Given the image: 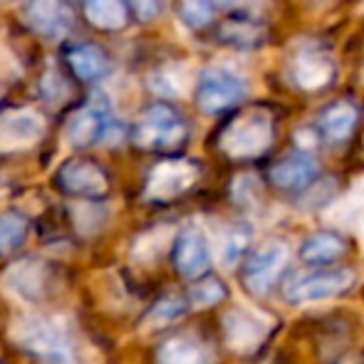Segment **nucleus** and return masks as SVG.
<instances>
[{"label": "nucleus", "instance_id": "nucleus-9", "mask_svg": "<svg viewBox=\"0 0 364 364\" xmlns=\"http://www.w3.org/2000/svg\"><path fill=\"white\" fill-rule=\"evenodd\" d=\"M45 119L33 109L0 112V154H13L30 149L40 141Z\"/></svg>", "mask_w": 364, "mask_h": 364}, {"label": "nucleus", "instance_id": "nucleus-3", "mask_svg": "<svg viewBox=\"0 0 364 364\" xmlns=\"http://www.w3.org/2000/svg\"><path fill=\"white\" fill-rule=\"evenodd\" d=\"M186 122L168 105H151L132 129V141L146 151H171L186 141Z\"/></svg>", "mask_w": 364, "mask_h": 364}, {"label": "nucleus", "instance_id": "nucleus-5", "mask_svg": "<svg viewBox=\"0 0 364 364\" xmlns=\"http://www.w3.org/2000/svg\"><path fill=\"white\" fill-rule=\"evenodd\" d=\"M288 80L302 92H320L335 80V60L315 45H302L288 60Z\"/></svg>", "mask_w": 364, "mask_h": 364}, {"label": "nucleus", "instance_id": "nucleus-21", "mask_svg": "<svg viewBox=\"0 0 364 364\" xmlns=\"http://www.w3.org/2000/svg\"><path fill=\"white\" fill-rule=\"evenodd\" d=\"M159 364H208V350L191 337H171L159 347Z\"/></svg>", "mask_w": 364, "mask_h": 364}, {"label": "nucleus", "instance_id": "nucleus-1", "mask_svg": "<svg viewBox=\"0 0 364 364\" xmlns=\"http://www.w3.org/2000/svg\"><path fill=\"white\" fill-rule=\"evenodd\" d=\"M13 340L20 350L50 364H75L77 342L63 320L45 315L23 317L13 325Z\"/></svg>", "mask_w": 364, "mask_h": 364}, {"label": "nucleus", "instance_id": "nucleus-29", "mask_svg": "<svg viewBox=\"0 0 364 364\" xmlns=\"http://www.w3.org/2000/svg\"><path fill=\"white\" fill-rule=\"evenodd\" d=\"M225 297V290L220 288V283L216 280H206V283H198L196 288L191 290V302L196 307H208V305H216Z\"/></svg>", "mask_w": 364, "mask_h": 364}, {"label": "nucleus", "instance_id": "nucleus-18", "mask_svg": "<svg viewBox=\"0 0 364 364\" xmlns=\"http://www.w3.org/2000/svg\"><path fill=\"white\" fill-rule=\"evenodd\" d=\"M317 176V161L307 154H297L285 161L275 164L270 178H273L275 186L288 188V191H297V188H305L307 183H312Z\"/></svg>", "mask_w": 364, "mask_h": 364}, {"label": "nucleus", "instance_id": "nucleus-12", "mask_svg": "<svg viewBox=\"0 0 364 364\" xmlns=\"http://www.w3.org/2000/svg\"><path fill=\"white\" fill-rule=\"evenodd\" d=\"M109 124H112V119H109L107 107L92 100V102H87V105H82L68 119L65 136H68L70 146L85 149V146H92V144H97V141L107 139Z\"/></svg>", "mask_w": 364, "mask_h": 364}, {"label": "nucleus", "instance_id": "nucleus-19", "mask_svg": "<svg viewBox=\"0 0 364 364\" xmlns=\"http://www.w3.org/2000/svg\"><path fill=\"white\" fill-rule=\"evenodd\" d=\"M85 15L97 30L114 33L129 23V5L127 0H85Z\"/></svg>", "mask_w": 364, "mask_h": 364}, {"label": "nucleus", "instance_id": "nucleus-8", "mask_svg": "<svg viewBox=\"0 0 364 364\" xmlns=\"http://www.w3.org/2000/svg\"><path fill=\"white\" fill-rule=\"evenodd\" d=\"M55 181L70 196L102 198L109 191V176L92 159H68L55 173Z\"/></svg>", "mask_w": 364, "mask_h": 364}, {"label": "nucleus", "instance_id": "nucleus-4", "mask_svg": "<svg viewBox=\"0 0 364 364\" xmlns=\"http://www.w3.org/2000/svg\"><path fill=\"white\" fill-rule=\"evenodd\" d=\"M248 85L243 77L235 75L228 68H208L201 75L196 87V105L206 114H220V112L235 107L245 97Z\"/></svg>", "mask_w": 364, "mask_h": 364}, {"label": "nucleus", "instance_id": "nucleus-25", "mask_svg": "<svg viewBox=\"0 0 364 364\" xmlns=\"http://www.w3.org/2000/svg\"><path fill=\"white\" fill-rule=\"evenodd\" d=\"M149 85L164 97H181V92L186 90V70L181 65H166V68L151 73Z\"/></svg>", "mask_w": 364, "mask_h": 364}, {"label": "nucleus", "instance_id": "nucleus-14", "mask_svg": "<svg viewBox=\"0 0 364 364\" xmlns=\"http://www.w3.org/2000/svg\"><path fill=\"white\" fill-rule=\"evenodd\" d=\"M3 288L13 297L25 302H38L48 295L50 288V273L40 260H20L5 273Z\"/></svg>", "mask_w": 364, "mask_h": 364}, {"label": "nucleus", "instance_id": "nucleus-26", "mask_svg": "<svg viewBox=\"0 0 364 364\" xmlns=\"http://www.w3.org/2000/svg\"><path fill=\"white\" fill-rule=\"evenodd\" d=\"M250 243V230L245 228H230L228 233L223 235L220 240V250H218V258H220V265L223 268H235L243 258L245 248Z\"/></svg>", "mask_w": 364, "mask_h": 364}, {"label": "nucleus", "instance_id": "nucleus-28", "mask_svg": "<svg viewBox=\"0 0 364 364\" xmlns=\"http://www.w3.org/2000/svg\"><path fill=\"white\" fill-rule=\"evenodd\" d=\"M183 302L178 297H164L151 307V312L146 315V327H164L168 322H173L178 315H183Z\"/></svg>", "mask_w": 364, "mask_h": 364}, {"label": "nucleus", "instance_id": "nucleus-11", "mask_svg": "<svg viewBox=\"0 0 364 364\" xmlns=\"http://www.w3.org/2000/svg\"><path fill=\"white\" fill-rule=\"evenodd\" d=\"M285 263H288V248L278 240L265 243L253 258L245 263V285L253 290L255 295H265L270 292L275 283H278L280 273H283Z\"/></svg>", "mask_w": 364, "mask_h": 364}, {"label": "nucleus", "instance_id": "nucleus-15", "mask_svg": "<svg viewBox=\"0 0 364 364\" xmlns=\"http://www.w3.org/2000/svg\"><path fill=\"white\" fill-rule=\"evenodd\" d=\"M173 263L183 278H198L211 265V250L208 240L201 228L188 225L178 233L176 245H173Z\"/></svg>", "mask_w": 364, "mask_h": 364}, {"label": "nucleus", "instance_id": "nucleus-17", "mask_svg": "<svg viewBox=\"0 0 364 364\" xmlns=\"http://www.w3.org/2000/svg\"><path fill=\"white\" fill-rule=\"evenodd\" d=\"M357 119H360V109L352 102H335V105L325 107L317 117V132L327 144H342L350 139L355 132Z\"/></svg>", "mask_w": 364, "mask_h": 364}, {"label": "nucleus", "instance_id": "nucleus-27", "mask_svg": "<svg viewBox=\"0 0 364 364\" xmlns=\"http://www.w3.org/2000/svg\"><path fill=\"white\" fill-rule=\"evenodd\" d=\"M220 3L223 0H181L178 15L191 30H201L213 20V13H216Z\"/></svg>", "mask_w": 364, "mask_h": 364}, {"label": "nucleus", "instance_id": "nucleus-22", "mask_svg": "<svg viewBox=\"0 0 364 364\" xmlns=\"http://www.w3.org/2000/svg\"><path fill=\"white\" fill-rule=\"evenodd\" d=\"M220 40L235 45V48H253L263 40V28L258 20L253 18H233L230 15L223 25H220Z\"/></svg>", "mask_w": 364, "mask_h": 364}, {"label": "nucleus", "instance_id": "nucleus-16", "mask_svg": "<svg viewBox=\"0 0 364 364\" xmlns=\"http://www.w3.org/2000/svg\"><path fill=\"white\" fill-rule=\"evenodd\" d=\"M65 63L70 73L82 82H100L112 73V60L105 48L95 43H75L65 50Z\"/></svg>", "mask_w": 364, "mask_h": 364}, {"label": "nucleus", "instance_id": "nucleus-20", "mask_svg": "<svg viewBox=\"0 0 364 364\" xmlns=\"http://www.w3.org/2000/svg\"><path fill=\"white\" fill-rule=\"evenodd\" d=\"M325 218L332 225L345 230H355V233H364V191L355 188L347 193L342 201L332 203L325 211Z\"/></svg>", "mask_w": 364, "mask_h": 364}, {"label": "nucleus", "instance_id": "nucleus-30", "mask_svg": "<svg viewBox=\"0 0 364 364\" xmlns=\"http://www.w3.org/2000/svg\"><path fill=\"white\" fill-rule=\"evenodd\" d=\"M127 5H129V13L139 23H151L164 10V0H127Z\"/></svg>", "mask_w": 364, "mask_h": 364}, {"label": "nucleus", "instance_id": "nucleus-24", "mask_svg": "<svg viewBox=\"0 0 364 364\" xmlns=\"http://www.w3.org/2000/svg\"><path fill=\"white\" fill-rule=\"evenodd\" d=\"M28 218L23 213H0V258L15 253L28 238Z\"/></svg>", "mask_w": 364, "mask_h": 364}, {"label": "nucleus", "instance_id": "nucleus-23", "mask_svg": "<svg viewBox=\"0 0 364 364\" xmlns=\"http://www.w3.org/2000/svg\"><path fill=\"white\" fill-rule=\"evenodd\" d=\"M345 245L332 233H315L300 245V255L305 263H332L340 258Z\"/></svg>", "mask_w": 364, "mask_h": 364}, {"label": "nucleus", "instance_id": "nucleus-10", "mask_svg": "<svg viewBox=\"0 0 364 364\" xmlns=\"http://www.w3.org/2000/svg\"><path fill=\"white\" fill-rule=\"evenodd\" d=\"M25 23L43 38H63L73 30L75 10L70 0H28Z\"/></svg>", "mask_w": 364, "mask_h": 364}, {"label": "nucleus", "instance_id": "nucleus-7", "mask_svg": "<svg viewBox=\"0 0 364 364\" xmlns=\"http://www.w3.org/2000/svg\"><path fill=\"white\" fill-rule=\"evenodd\" d=\"M355 273L347 268L342 270H325V273L300 275L292 283L285 285V297L295 305H307V302H322L342 295L352 288Z\"/></svg>", "mask_w": 364, "mask_h": 364}, {"label": "nucleus", "instance_id": "nucleus-6", "mask_svg": "<svg viewBox=\"0 0 364 364\" xmlns=\"http://www.w3.org/2000/svg\"><path fill=\"white\" fill-rule=\"evenodd\" d=\"M198 166L188 159H166L151 168L144 196L149 201H171L198 181Z\"/></svg>", "mask_w": 364, "mask_h": 364}, {"label": "nucleus", "instance_id": "nucleus-13", "mask_svg": "<svg viewBox=\"0 0 364 364\" xmlns=\"http://www.w3.org/2000/svg\"><path fill=\"white\" fill-rule=\"evenodd\" d=\"M270 330V320L255 310H230L223 317L228 347L235 352H253Z\"/></svg>", "mask_w": 364, "mask_h": 364}, {"label": "nucleus", "instance_id": "nucleus-2", "mask_svg": "<svg viewBox=\"0 0 364 364\" xmlns=\"http://www.w3.org/2000/svg\"><path fill=\"white\" fill-rule=\"evenodd\" d=\"M273 144V117L268 109L238 114L220 134V149L233 159H253Z\"/></svg>", "mask_w": 364, "mask_h": 364}]
</instances>
